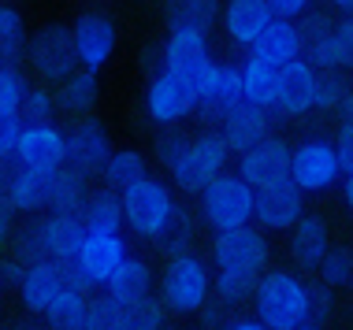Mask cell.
Wrapping results in <instances>:
<instances>
[{"instance_id":"6da1fadb","label":"cell","mask_w":353,"mask_h":330,"mask_svg":"<svg viewBox=\"0 0 353 330\" xmlns=\"http://www.w3.org/2000/svg\"><path fill=\"white\" fill-rule=\"evenodd\" d=\"M197 215L208 230H231L253 219V186L242 175H231L223 167L219 175H212L208 182L197 190Z\"/></svg>"},{"instance_id":"7a4b0ae2","label":"cell","mask_w":353,"mask_h":330,"mask_svg":"<svg viewBox=\"0 0 353 330\" xmlns=\"http://www.w3.org/2000/svg\"><path fill=\"white\" fill-rule=\"evenodd\" d=\"M253 308L268 330H290L305 319V282L294 271L264 267L253 289Z\"/></svg>"},{"instance_id":"3957f363","label":"cell","mask_w":353,"mask_h":330,"mask_svg":"<svg viewBox=\"0 0 353 330\" xmlns=\"http://www.w3.org/2000/svg\"><path fill=\"white\" fill-rule=\"evenodd\" d=\"M208 294H212V275L201 256L179 252L168 260L160 275V305L168 308V316H194Z\"/></svg>"},{"instance_id":"277c9868","label":"cell","mask_w":353,"mask_h":330,"mask_svg":"<svg viewBox=\"0 0 353 330\" xmlns=\"http://www.w3.org/2000/svg\"><path fill=\"white\" fill-rule=\"evenodd\" d=\"M227 160H231L227 141L219 138V130L208 126V130H201V134L190 138L186 148L179 153V160L168 167L171 186H175V190H183V193H197V190L208 182V178L223 171Z\"/></svg>"},{"instance_id":"5b68a950","label":"cell","mask_w":353,"mask_h":330,"mask_svg":"<svg viewBox=\"0 0 353 330\" xmlns=\"http://www.w3.org/2000/svg\"><path fill=\"white\" fill-rule=\"evenodd\" d=\"M123 201V223L130 226V230L138 234V238H152V234L164 226L171 204H175V193H171V186L164 178H138L134 186H127V190L119 193Z\"/></svg>"},{"instance_id":"8992f818","label":"cell","mask_w":353,"mask_h":330,"mask_svg":"<svg viewBox=\"0 0 353 330\" xmlns=\"http://www.w3.org/2000/svg\"><path fill=\"white\" fill-rule=\"evenodd\" d=\"M26 60L30 67L41 74L45 82H60L68 78L79 63V52H74V37H71V26L63 23H45L26 37Z\"/></svg>"},{"instance_id":"52a82bcc","label":"cell","mask_w":353,"mask_h":330,"mask_svg":"<svg viewBox=\"0 0 353 330\" xmlns=\"http://www.w3.org/2000/svg\"><path fill=\"white\" fill-rule=\"evenodd\" d=\"M242 74L234 63H216L201 74V82L194 86V116L205 126H219L227 111H234L242 104Z\"/></svg>"},{"instance_id":"ba28073f","label":"cell","mask_w":353,"mask_h":330,"mask_svg":"<svg viewBox=\"0 0 353 330\" xmlns=\"http://www.w3.org/2000/svg\"><path fill=\"white\" fill-rule=\"evenodd\" d=\"M212 260L216 267H242V271H264L272 260V241L264 226L242 223L231 230H216L212 238Z\"/></svg>"},{"instance_id":"9c48e42d","label":"cell","mask_w":353,"mask_h":330,"mask_svg":"<svg viewBox=\"0 0 353 330\" xmlns=\"http://www.w3.org/2000/svg\"><path fill=\"white\" fill-rule=\"evenodd\" d=\"M342 167H339V153L335 141L327 138H309L298 148H290V178L301 186L305 193H323L339 182Z\"/></svg>"},{"instance_id":"30bf717a","label":"cell","mask_w":353,"mask_h":330,"mask_svg":"<svg viewBox=\"0 0 353 330\" xmlns=\"http://www.w3.org/2000/svg\"><path fill=\"white\" fill-rule=\"evenodd\" d=\"M305 212V190L290 175L253 190V219L264 230H290Z\"/></svg>"},{"instance_id":"8fae6325","label":"cell","mask_w":353,"mask_h":330,"mask_svg":"<svg viewBox=\"0 0 353 330\" xmlns=\"http://www.w3.org/2000/svg\"><path fill=\"white\" fill-rule=\"evenodd\" d=\"M160 63L168 74L197 86L201 74L212 67V49H208V34L201 30H171L160 45Z\"/></svg>"},{"instance_id":"7c38bea8","label":"cell","mask_w":353,"mask_h":330,"mask_svg":"<svg viewBox=\"0 0 353 330\" xmlns=\"http://www.w3.org/2000/svg\"><path fill=\"white\" fill-rule=\"evenodd\" d=\"M108 153H112V138L104 130V122L93 116H74L68 134H63V164L79 167L82 175H101Z\"/></svg>"},{"instance_id":"4fadbf2b","label":"cell","mask_w":353,"mask_h":330,"mask_svg":"<svg viewBox=\"0 0 353 330\" xmlns=\"http://www.w3.org/2000/svg\"><path fill=\"white\" fill-rule=\"evenodd\" d=\"M316 100V67L305 56L279 63V78H275V116L283 119H301L312 111Z\"/></svg>"},{"instance_id":"5bb4252c","label":"cell","mask_w":353,"mask_h":330,"mask_svg":"<svg viewBox=\"0 0 353 330\" xmlns=\"http://www.w3.org/2000/svg\"><path fill=\"white\" fill-rule=\"evenodd\" d=\"M145 116L160 126L168 122H183L186 116H194V86L168 71L149 74L145 82Z\"/></svg>"},{"instance_id":"9a60e30c","label":"cell","mask_w":353,"mask_h":330,"mask_svg":"<svg viewBox=\"0 0 353 330\" xmlns=\"http://www.w3.org/2000/svg\"><path fill=\"white\" fill-rule=\"evenodd\" d=\"M71 37H74V52H79V63L82 67H93L101 71L104 63L116 56V45H119V30L108 15L101 12H82L71 26Z\"/></svg>"},{"instance_id":"2e32d148","label":"cell","mask_w":353,"mask_h":330,"mask_svg":"<svg viewBox=\"0 0 353 330\" xmlns=\"http://www.w3.org/2000/svg\"><path fill=\"white\" fill-rule=\"evenodd\" d=\"M272 126H275V111L272 108H261V104H253V100H242L234 111L223 116V122H219V138L227 141L231 156H238V153H245V148H253L256 141L268 138Z\"/></svg>"},{"instance_id":"e0dca14e","label":"cell","mask_w":353,"mask_h":330,"mask_svg":"<svg viewBox=\"0 0 353 330\" xmlns=\"http://www.w3.org/2000/svg\"><path fill=\"white\" fill-rule=\"evenodd\" d=\"M238 156H242L238 175H242L253 190L290 175V145H286L283 138H275V134H268L264 141H256L253 148H245V153H238Z\"/></svg>"},{"instance_id":"ac0fdd59","label":"cell","mask_w":353,"mask_h":330,"mask_svg":"<svg viewBox=\"0 0 353 330\" xmlns=\"http://www.w3.org/2000/svg\"><path fill=\"white\" fill-rule=\"evenodd\" d=\"M15 160L34 171H56L63 164V130L52 122H37V126H23L15 145Z\"/></svg>"},{"instance_id":"d6986e66","label":"cell","mask_w":353,"mask_h":330,"mask_svg":"<svg viewBox=\"0 0 353 330\" xmlns=\"http://www.w3.org/2000/svg\"><path fill=\"white\" fill-rule=\"evenodd\" d=\"M123 256H127V241L119 230H85L79 245V263L93 278V286H104V278L119 267Z\"/></svg>"},{"instance_id":"ffe728a7","label":"cell","mask_w":353,"mask_h":330,"mask_svg":"<svg viewBox=\"0 0 353 330\" xmlns=\"http://www.w3.org/2000/svg\"><path fill=\"white\" fill-rule=\"evenodd\" d=\"M219 19H223V30H227V37H231V45L250 49V45L256 41V34H261L275 15H272L268 0H223Z\"/></svg>"},{"instance_id":"44dd1931","label":"cell","mask_w":353,"mask_h":330,"mask_svg":"<svg viewBox=\"0 0 353 330\" xmlns=\"http://www.w3.org/2000/svg\"><path fill=\"white\" fill-rule=\"evenodd\" d=\"M331 249V226L323 215L301 212V219L290 226V260L301 271H316V263L323 260V252Z\"/></svg>"},{"instance_id":"7402d4cb","label":"cell","mask_w":353,"mask_h":330,"mask_svg":"<svg viewBox=\"0 0 353 330\" xmlns=\"http://www.w3.org/2000/svg\"><path fill=\"white\" fill-rule=\"evenodd\" d=\"M52 100H56V111H63V116H90L101 100V71L74 67L68 78L56 82Z\"/></svg>"},{"instance_id":"603a6c76","label":"cell","mask_w":353,"mask_h":330,"mask_svg":"<svg viewBox=\"0 0 353 330\" xmlns=\"http://www.w3.org/2000/svg\"><path fill=\"white\" fill-rule=\"evenodd\" d=\"M15 289H19V297H23V308H26V312L41 319L45 308H49L56 297H60L63 282H60L56 263H52V260H41V263H30V267H26V275H23V282H19Z\"/></svg>"},{"instance_id":"cb8c5ba5","label":"cell","mask_w":353,"mask_h":330,"mask_svg":"<svg viewBox=\"0 0 353 330\" xmlns=\"http://www.w3.org/2000/svg\"><path fill=\"white\" fill-rule=\"evenodd\" d=\"M250 52L261 56V60H268V63H275V67L286 63V60H294V56H301L298 23H294V19H272V23L256 34V41L250 45Z\"/></svg>"},{"instance_id":"d4e9b609","label":"cell","mask_w":353,"mask_h":330,"mask_svg":"<svg viewBox=\"0 0 353 330\" xmlns=\"http://www.w3.org/2000/svg\"><path fill=\"white\" fill-rule=\"evenodd\" d=\"M49 175L52 171H34V167H15V175L8 178L4 193L12 201L15 212H26V215H37L49 208Z\"/></svg>"},{"instance_id":"484cf974","label":"cell","mask_w":353,"mask_h":330,"mask_svg":"<svg viewBox=\"0 0 353 330\" xmlns=\"http://www.w3.org/2000/svg\"><path fill=\"white\" fill-rule=\"evenodd\" d=\"M37 219H41V241H45L49 260L79 256V245H82V238H85V226H82L79 215L52 212V215H37Z\"/></svg>"},{"instance_id":"4316f807","label":"cell","mask_w":353,"mask_h":330,"mask_svg":"<svg viewBox=\"0 0 353 330\" xmlns=\"http://www.w3.org/2000/svg\"><path fill=\"white\" fill-rule=\"evenodd\" d=\"M194 238H197L194 212H190L183 201H175L171 212H168V219H164V226H160L149 241L157 245V252H164V256L171 260V256H179V252H194Z\"/></svg>"},{"instance_id":"83f0119b","label":"cell","mask_w":353,"mask_h":330,"mask_svg":"<svg viewBox=\"0 0 353 330\" xmlns=\"http://www.w3.org/2000/svg\"><path fill=\"white\" fill-rule=\"evenodd\" d=\"M152 289V267L141 256H123V263L104 278V294L116 297L119 305H130V300L145 297Z\"/></svg>"},{"instance_id":"f1b7e54d","label":"cell","mask_w":353,"mask_h":330,"mask_svg":"<svg viewBox=\"0 0 353 330\" xmlns=\"http://www.w3.org/2000/svg\"><path fill=\"white\" fill-rule=\"evenodd\" d=\"M85 193H90V175H82L79 167L60 164V167L49 175V208H52V212L79 215Z\"/></svg>"},{"instance_id":"f546056e","label":"cell","mask_w":353,"mask_h":330,"mask_svg":"<svg viewBox=\"0 0 353 330\" xmlns=\"http://www.w3.org/2000/svg\"><path fill=\"white\" fill-rule=\"evenodd\" d=\"M223 0H164L168 30H201L208 34L219 23Z\"/></svg>"},{"instance_id":"4dcf8cb0","label":"cell","mask_w":353,"mask_h":330,"mask_svg":"<svg viewBox=\"0 0 353 330\" xmlns=\"http://www.w3.org/2000/svg\"><path fill=\"white\" fill-rule=\"evenodd\" d=\"M238 74H242V97L253 100V104H261V108L275 111V78H279V67L250 52V56H245V63L238 67Z\"/></svg>"},{"instance_id":"1f68e13d","label":"cell","mask_w":353,"mask_h":330,"mask_svg":"<svg viewBox=\"0 0 353 330\" xmlns=\"http://www.w3.org/2000/svg\"><path fill=\"white\" fill-rule=\"evenodd\" d=\"M79 219L85 230H123V201L116 190L101 186V190L85 193L82 208H79Z\"/></svg>"},{"instance_id":"d6a6232c","label":"cell","mask_w":353,"mask_h":330,"mask_svg":"<svg viewBox=\"0 0 353 330\" xmlns=\"http://www.w3.org/2000/svg\"><path fill=\"white\" fill-rule=\"evenodd\" d=\"M145 175H149V160H145V153H138V148H112L108 160H104V167H101L104 186L116 190V193H123L127 186H134L138 178H145Z\"/></svg>"},{"instance_id":"836d02e7","label":"cell","mask_w":353,"mask_h":330,"mask_svg":"<svg viewBox=\"0 0 353 330\" xmlns=\"http://www.w3.org/2000/svg\"><path fill=\"white\" fill-rule=\"evenodd\" d=\"M85 305L90 294H74V289H60V297L41 312L45 330H82L85 323Z\"/></svg>"},{"instance_id":"e575fe53","label":"cell","mask_w":353,"mask_h":330,"mask_svg":"<svg viewBox=\"0 0 353 330\" xmlns=\"http://www.w3.org/2000/svg\"><path fill=\"white\" fill-rule=\"evenodd\" d=\"M26 23L23 12L12 4H0V63H23L26 56Z\"/></svg>"},{"instance_id":"d590c367","label":"cell","mask_w":353,"mask_h":330,"mask_svg":"<svg viewBox=\"0 0 353 330\" xmlns=\"http://www.w3.org/2000/svg\"><path fill=\"white\" fill-rule=\"evenodd\" d=\"M256 278L261 271H242V267H216V278H212V294L227 305H242V300L253 297L256 289Z\"/></svg>"},{"instance_id":"8d00e7d4","label":"cell","mask_w":353,"mask_h":330,"mask_svg":"<svg viewBox=\"0 0 353 330\" xmlns=\"http://www.w3.org/2000/svg\"><path fill=\"white\" fill-rule=\"evenodd\" d=\"M168 327V308L160 305V297H138L130 305H123V330H164Z\"/></svg>"},{"instance_id":"74e56055","label":"cell","mask_w":353,"mask_h":330,"mask_svg":"<svg viewBox=\"0 0 353 330\" xmlns=\"http://www.w3.org/2000/svg\"><path fill=\"white\" fill-rule=\"evenodd\" d=\"M56 116V100L49 89L41 86H26L23 97H19V108H15V119L23 126H37V122H52Z\"/></svg>"},{"instance_id":"f35d334b","label":"cell","mask_w":353,"mask_h":330,"mask_svg":"<svg viewBox=\"0 0 353 330\" xmlns=\"http://www.w3.org/2000/svg\"><path fill=\"white\" fill-rule=\"evenodd\" d=\"M320 271V282L331 289L339 286H350L353 282V249H346V245H331L327 252H323V260L316 263Z\"/></svg>"},{"instance_id":"ab89813d","label":"cell","mask_w":353,"mask_h":330,"mask_svg":"<svg viewBox=\"0 0 353 330\" xmlns=\"http://www.w3.org/2000/svg\"><path fill=\"white\" fill-rule=\"evenodd\" d=\"M82 330H123V305L116 297L101 294L85 305V323Z\"/></svg>"},{"instance_id":"60d3db41","label":"cell","mask_w":353,"mask_h":330,"mask_svg":"<svg viewBox=\"0 0 353 330\" xmlns=\"http://www.w3.org/2000/svg\"><path fill=\"white\" fill-rule=\"evenodd\" d=\"M331 316H335V289L323 286V282H316V286L305 282V323L323 330V323H331Z\"/></svg>"},{"instance_id":"b9f144b4","label":"cell","mask_w":353,"mask_h":330,"mask_svg":"<svg viewBox=\"0 0 353 330\" xmlns=\"http://www.w3.org/2000/svg\"><path fill=\"white\" fill-rule=\"evenodd\" d=\"M346 89H350V82H346V74H342V67L316 71V100H312V111H335Z\"/></svg>"},{"instance_id":"7bdbcfd3","label":"cell","mask_w":353,"mask_h":330,"mask_svg":"<svg viewBox=\"0 0 353 330\" xmlns=\"http://www.w3.org/2000/svg\"><path fill=\"white\" fill-rule=\"evenodd\" d=\"M15 260H23L26 267L30 263H41V260H49V252H45V241H41V219H30L23 226V230L15 234V252H12Z\"/></svg>"},{"instance_id":"ee69618b","label":"cell","mask_w":353,"mask_h":330,"mask_svg":"<svg viewBox=\"0 0 353 330\" xmlns=\"http://www.w3.org/2000/svg\"><path fill=\"white\" fill-rule=\"evenodd\" d=\"M23 89H26V78L19 71V63H0V119L15 116Z\"/></svg>"},{"instance_id":"f6af8a7d","label":"cell","mask_w":353,"mask_h":330,"mask_svg":"<svg viewBox=\"0 0 353 330\" xmlns=\"http://www.w3.org/2000/svg\"><path fill=\"white\" fill-rule=\"evenodd\" d=\"M186 141H190V134H183L175 122H168V126L157 134V141H152V153H157V160H160L164 167H171V164L179 160V153L186 148Z\"/></svg>"},{"instance_id":"bcb514c9","label":"cell","mask_w":353,"mask_h":330,"mask_svg":"<svg viewBox=\"0 0 353 330\" xmlns=\"http://www.w3.org/2000/svg\"><path fill=\"white\" fill-rule=\"evenodd\" d=\"M194 316L201 319L205 330H227V323L234 319V305H227V300H219L216 294H208Z\"/></svg>"},{"instance_id":"7dc6e473","label":"cell","mask_w":353,"mask_h":330,"mask_svg":"<svg viewBox=\"0 0 353 330\" xmlns=\"http://www.w3.org/2000/svg\"><path fill=\"white\" fill-rule=\"evenodd\" d=\"M56 271H60V282L63 289H74V294H90L93 289V278L85 275V267L79 263V256H68V260H52Z\"/></svg>"},{"instance_id":"c3c4849f","label":"cell","mask_w":353,"mask_h":330,"mask_svg":"<svg viewBox=\"0 0 353 330\" xmlns=\"http://www.w3.org/2000/svg\"><path fill=\"white\" fill-rule=\"evenodd\" d=\"M335 45H339L342 71H353V12L335 23Z\"/></svg>"},{"instance_id":"681fc988","label":"cell","mask_w":353,"mask_h":330,"mask_svg":"<svg viewBox=\"0 0 353 330\" xmlns=\"http://www.w3.org/2000/svg\"><path fill=\"white\" fill-rule=\"evenodd\" d=\"M19 134H23V122H19L15 116L0 119V160H4V156H15Z\"/></svg>"},{"instance_id":"f907efd6","label":"cell","mask_w":353,"mask_h":330,"mask_svg":"<svg viewBox=\"0 0 353 330\" xmlns=\"http://www.w3.org/2000/svg\"><path fill=\"white\" fill-rule=\"evenodd\" d=\"M335 153H339V167H342V171H353V126H339Z\"/></svg>"},{"instance_id":"816d5d0a","label":"cell","mask_w":353,"mask_h":330,"mask_svg":"<svg viewBox=\"0 0 353 330\" xmlns=\"http://www.w3.org/2000/svg\"><path fill=\"white\" fill-rule=\"evenodd\" d=\"M268 4L275 19H298L305 8H312V0H268Z\"/></svg>"},{"instance_id":"f5cc1de1","label":"cell","mask_w":353,"mask_h":330,"mask_svg":"<svg viewBox=\"0 0 353 330\" xmlns=\"http://www.w3.org/2000/svg\"><path fill=\"white\" fill-rule=\"evenodd\" d=\"M23 275H26V263L23 260H15V256L0 260V282H4V286H19Z\"/></svg>"},{"instance_id":"db71d44e","label":"cell","mask_w":353,"mask_h":330,"mask_svg":"<svg viewBox=\"0 0 353 330\" xmlns=\"http://www.w3.org/2000/svg\"><path fill=\"white\" fill-rule=\"evenodd\" d=\"M12 230H15V208H12V201H8V193L0 190V245L12 238Z\"/></svg>"},{"instance_id":"11a10c76","label":"cell","mask_w":353,"mask_h":330,"mask_svg":"<svg viewBox=\"0 0 353 330\" xmlns=\"http://www.w3.org/2000/svg\"><path fill=\"white\" fill-rule=\"evenodd\" d=\"M138 63H141V71H145V78L157 74V71H164V63H160V45H145L141 56H138Z\"/></svg>"},{"instance_id":"9f6ffc18","label":"cell","mask_w":353,"mask_h":330,"mask_svg":"<svg viewBox=\"0 0 353 330\" xmlns=\"http://www.w3.org/2000/svg\"><path fill=\"white\" fill-rule=\"evenodd\" d=\"M339 126H353V86L342 93V100H339Z\"/></svg>"},{"instance_id":"6f0895ef","label":"cell","mask_w":353,"mask_h":330,"mask_svg":"<svg viewBox=\"0 0 353 330\" xmlns=\"http://www.w3.org/2000/svg\"><path fill=\"white\" fill-rule=\"evenodd\" d=\"M227 330H268L261 323V319H242V316H234L231 323H227Z\"/></svg>"},{"instance_id":"680465c9","label":"cell","mask_w":353,"mask_h":330,"mask_svg":"<svg viewBox=\"0 0 353 330\" xmlns=\"http://www.w3.org/2000/svg\"><path fill=\"white\" fill-rule=\"evenodd\" d=\"M342 204H346V212L353 215V171H342Z\"/></svg>"},{"instance_id":"91938a15","label":"cell","mask_w":353,"mask_h":330,"mask_svg":"<svg viewBox=\"0 0 353 330\" xmlns=\"http://www.w3.org/2000/svg\"><path fill=\"white\" fill-rule=\"evenodd\" d=\"M12 330H45V323H37V316H30V319H23V323H15Z\"/></svg>"},{"instance_id":"94428289","label":"cell","mask_w":353,"mask_h":330,"mask_svg":"<svg viewBox=\"0 0 353 330\" xmlns=\"http://www.w3.org/2000/svg\"><path fill=\"white\" fill-rule=\"evenodd\" d=\"M327 4H331V8H339V12H346V15L353 12V0H327Z\"/></svg>"},{"instance_id":"6125c7cd","label":"cell","mask_w":353,"mask_h":330,"mask_svg":"<svg viewBox=\"0 0 353 330\" xmlns=\"http://www.w3.org/2000/svg\"><path fill=\"white\" fill-rule=\"evenodd\" d=\"M290 330H320V327H312V323H305V319H301V323H294Z\"/></svg>"},{"instance_id":"be15d7a7","label":"cell","mask_w":353,"mask_h":330,"mask_svg":"<svg viewBox=\"0 0 353 330\" xmlns=\"http://www.w3.org/2000/svg\"><path fill=\"white\" fill-rule=\"evenodd\" d=\"M0 297H4V282H0Z\"/></svg>"},{"instance_id":"e7e4bbea","label":"cell","mask_w":353,"mask_h":330,"mask_svg":"<svg viewBox=\"0 0 353 330\" xmlns=\"http://www.w3.org/2000/svg\"><path fill=\"white\" fill-rule=\"evenodd\" d=\"M194 330H205V327H194Z\"/></svg>"},{"instance_id":"03108f58","label":"cell","mask_w":353,"mask_h":330,"mask_svg":"<svg viewBox=\"0 0 353 330\" xmlns=\"http://www.w3.org/2000/svg\"><path fill=\"white\" fill-rule=\"evenodd\" d=\"M0 330H4V327H0Z\"/></svg>"}]
</instances>
